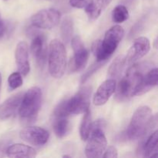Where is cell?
I'll list each match as a JSON object with an SVG mask.
<instances>
[{"mask_svg":"<svg viewBox=\"0 0 158 158\" xmlns=\"http://www.w3.org/2000/svg\"><path fill=\"white\" fill-rule=\"evenodd\" d=\"M156 123L157 116L153 117L151 108L148 106H140L133 114L131 123L126 131L127 137L131 140L140 138L144 140L148 134L152 133Z\"/></svg>","mask_w":158,"mask_h":158,"instance_id":"1","label":"cell"},{"mask_svg":"<svg viewBox=\"0 0 158 158\" xmlns=\"http://www.w3.org/2000/svg\"><path fill=\"white\" fill-rule=\"evenodd\" d=\"M151 64L139 63L133 65L127 72L124 77L120 80L117 88L116 87V100L125 101L134 97V93L141 82L143 75L151 68Z\"/></svg>","mask_w":158,"mask_h":158,"instance_id":"2","label":"cell"},{"mask_svg":"<svg viewBox=\"0 0 158 158\" xmlns=\"http://www.w3.org/2000/svg\"><path fill=\"white\" fill-rule=\"evenodd\" d=\"M124 35V29L116 25L106 32L103 40H97L92 45V52L97 62H106L118 47Z\"/></svg>","mask_w":158,"mask_h":158,"instance_id":"3","label":"cell"},{"mask_svg":"<svg viewBox=\"0 0 158 158\" xmlns=\"http://www.w3.org/2000/svg\"><path fill=\"white\" fill-rule=\"evenodd\" d=\"M49 72L53 78L60 79L66 68V52L64 44L59 40L50 42L48 55Z\"/></svg>","mask_w":158,"mask_h":158,"instance_id":"4","label":"cell"},{"mask_svg":"<svg viewBox=\"0 0 158 158\" xmlns=\"http://www.w3.org/2000/svg\"><path fill=\"white\" fill-rule=\"evenodd\" d=\"M42 104V90L37 86H33L23 94L19 113L23 120H33L38 115Z\"/></svg>","mask_w":158,"mask_h":158,"instance_id":"5","label":"cell"},{"mask_svg":"<svg viewBox=\"0 0 158 158\" xmlns=\"http://www.w3.org/2000/svg\"><path fill=\"white\" fill-rule=\"evenodd\" d=\"M91 88L84 86L81 88L71 98L63 101V107L66 115H77L84 114L89 109Z\"/></svg>","mask_w":158,"mask_h":158,"instance_id":"6","label":"cell"},{"mask_svg":"<svg viewBox=\"0 0 158 158\" xmlns=\"http://www.w3.org/2000/svg\"><path fill=\"white\" fill-rule=\"evenodd\" d=\"M87 140V143L85 148L86 157L89 158L102 157L107 146V140L103 129L93 127Z\"/></svg>","mask_w":158,"mask_h":158,"instance_id":"7","label":"cell"},{"mask_svg":"<svg viewBox=\"0 0 158 158\" xmlns=\"http://www.w3.org/2000/svg\"><path fill=\"white\" fill-rule=\"evenodd\" d=\"M71 45L74 55L69 63V70L70 72H80L84 69L87 64L89 52L78 35L71 40Z\"/></svg>","mask_w":158,"mask_h":158,"instance_id":"8","label":"cell"},{"mask_svg":"<svg viewBox=\"0 0 158 158\" xmlns=\"http://www.w3.org/2000/svg\"><path fill=\"white\" fill-rule=\"evenodd\" d=\"M60 16V12L55 9H42L31 17V23L35 28L50 29L58 25Z\"/></svg>","mask_w":158,"mask_h":158,"instance_id":"9","label":"cell"},{"mask_svg":"<svg viewBox=\"0 0 158 158\" xmlns=\"http://www.w3.org/2000/svg\"><path fill=\"white\" fill-rule=\"evenodd\" d=\"M20 137L34 146H43L47 143L49 134L44 128L40 127H28L20 131Z\"/></svg>","mask_w":158,"mask_h":158,"instance_id":"10","label":"cell"},{"mask_svg":"<svg viewBox=\"0 0 158 158\" xmlns=\"http://www.w3.org/2000/svg\"><path fill=\"white\" fill-rule=\"evenodd\" d=\"M150 49L151 43L147 37L140 36L136 39L125 57L126 63H135L145 56L149 52Z\"/></svg>","mask_w":158,"mask_h":158,"instance_id":"11","label":"cell"},{"mask_svg":"<svg viewBox=\"0 0 158 158\" xmlns=\"http://www.w3.org/2000/svg\"><path fill=\"white\" fill-rule=\"evenodd\" d=\"M31 52L38 66L43 67L46 63L48 49L45 37L43 35L39 34L34 36L31 43Z\"/></svg>","mask_w":158,"mask_h":158,"instance_id":"12","label":"cell"},{"mask_svg":"<svg viewBox=\"0 0 158 158\" xmlns=\"http://www.w3.org/2000/svg\"><path fill=\"white\" fill-rule=\"evenodd\" d=\"M15 59L19 72L22 76L27 75L30 71V65L29 61V47L26 42L21 41L17 44Z\"/></svg>","mask_w":158,"mask_h":158,"instance_id":"13","label":"cell"},{"mask_svg":"<svg viewBox=\"0 0 158 158\" xmlns=\"http://www.w3.org/2000/svg\"><path fill=\"white\" fill-rule=\"evenodd\" d=\"M117 83L113 79H107L100 84L94 97V103L96 106L104 105L111 96L115 93Z\"/></svg>","mask_w":158,"mask_h":158,"instance_id":"14","label":"cell"},{"mask_svg":"<svg viewBox=\"0 0 158 158\" xmlns=\"http://www.w3.org/2000/svg\"><path fill=\"white\" fill-rule=\"evenodd\" d=\"M23 94V93H18L9 97L0 105V120H7L16 113L19 108Z\"/></svg>","mask_w":158,"mask_h":158,"instance_id":"15","label":"cell"},{"mask_svg":"<svg viewBox=\"0 0 158 158\" xmlns=\"http://www.w3.org/2000/svg\"><path fill=\"white\" fill-rule=\"evenodd\" d=\"M158 131L151 133L139 145V153L144 157H157L158 155Z\"/></svg>","mask_w":158,"mask_h":158,"instance_id":"16","label":"cell"},{"mask_svg":"<svg viewBox=\"0 0 158 158\" xmlns=\"http://www.w3.org/2000/svg\"><path fill=\"white\" fill-rule=\"evenodd\" d=\"M157 68H151L143 75L141 82L135 89L133 96H140L148 92L157 85Z\"/></svg>","mask_w":158,"mask_h":158,"instance_id":"17","label":"cell"},{"mask_svg":"<svg viewBox=\"0 0 158 158\" xmlns=\"http://www.w3.org/2000/svg\"><path fill=\"white\" fill-rule=\"evenodd\" d=\"M112 0H90L85 9L89 21H95L109 6Z\"/></svg>","mask_w":158,"mask_h":158,"instance_id":"18","label":"cell"},{"mask_svg":"<svg viewBox=\"0 0 158 158\" xmlns=\"http://www.w3.org/2000/svg\"><path fill=\"white\" fill-rule=\"evenodd\" d=\"M6 154L10 157H35L36 151L34 148L23 143H15L8 148Z\"/></svg>","mask_w":158,"mask_h":158,"instance_id":"19","label":"cell"},{"mask_svg":"<svg viewBox=\"0 0 158 158\" xmlns=\"http://www.w3.org/2000/svg\"><path fill=\"white\" fill-rule=\"evenodd\" d=\"M52 127L55 134L59 138H63L69 131V122L67 117L53 118Z\"/></svg>","mask_w":158,"mask_h":158,"instance_id":"20","label":"cell"},{"mask_svg":"<svg viewBox=\"0 0 158 158\" xmlns=\"http://www.w3.org/2000/svg\"><path fill=\"white\" fill-rule=\"evenodd\" d=\"M126 64V60L123 56H119L111 63L108 69V76L110 79L115 80L121 75V73Z\"/></svg>","mask_w":158,"mask_h":158,"instance_id":"21","label":"cell"},{"mask_svg":"<svg viewBox=\"0 0 158 158\" xmlns=\"http://www.w3.org/2000/svg\"><path fill=\"white\" fill-rule=\"evenodd\" d=\"M83 120H82L80 128V137L82 140H87L91 131H92V117H91V112L89 109L84 113Z\"/></svg>","mask_w":158,"mask_h":158,"instance_id":"22","label":"cell"},{"mask_svg":"<svg viewBox=\"0 0 158 158\" xmlns=\"http://www.w3.org/2000/svg\"><path fill=\"white\" fill-rule=\"evenodd\" d=\"M60 33L63 41L66 43L71 41L73 33V19L69 16L64 18L60 26Z\"/></svg>","mask_w":158,"mask_h":158,"instance_id":"23","label":"cell"},{"mask_svg":"<svg viewBox=\"0 0 158 158\" xmlns=\"http://www.w3.org/2000/svg\"><path fill=\"white\" fill-rule=\"evenodd\" d=\"M130 14L127 8L123 5H118L112 12V19L116 23H121L129 19Z\"/></svg>","mask_w":158,"mask_h":158,"instance_id":"24","label":"cell"},{"mask_svg":"<svg viewBox=\"0 0 158 158\" xmlns=\"http://www.w3.org/2000/svg\"><path fill=\"white\" fill-rule=\"evenodd\" d=\"M23 80L19 72H15L11 74L8 78V83L10 89H15L20 87L23 85Z\"/></svg>","mask_w":158,"mask_h":158,"instance_id":"25","label":"cell"},{"mask_svg":"<svg viewBox=\"0 0 158 158\" xmlns=\"http://www.w3.org/2000/svg\"><path fill=\"white\" fill-rule=\"evenodd\" d=\"M105 63H106V62H97V63H96L95 64H94L93 66H91V67L88 69L87 72H86V73L83 76V77H82V83H85V82H86V80H87L88 79H89V77H90L94 73L97 72V71L98 70V69H100V68L101 67L103 64H105Z\"/></svg>","mask_w":158,"mask_h":158,"instance_id":"26","label":"cell"},{"mask_svg":"<svg viewBox=\"0 0 158 158\" xmlns=\"http://www.w3.org/2000/svg\"><path fill=\"white\" fill-rule=\"evenodd\" d=\"M90 0H69V4L72 7L77 9H84L89 4Z\"/></svg>","mask_w":158,"mask_h":158,"instance_id":"27","label":"cell"},{"mask_svg":"<svg viewBox=\"0 0 158 158\" xmlns=\"http://www.w3.org/2000/svg\"><path fill=\"white\" fill-rule=\"evenodd\" d=\"M103 158L118 157V152H117V149L114 146H109V148H108L107 149L105 150L104 154L103 155Z\"/></svg>","mask_w":158,"mask_h":158,"instance_id":"28","label":"cell"},{"mask_svg":"<svg viewBox=\"0 0 158 158\" xmlns=\"http://www.w3.org/2000/svg\"><path fill=\"white\" fill-rule=\"evenodd\" d=\"M7 29V26H6L5 22L2 19L1 16H0V40L2 39L4 35H6Z\"/></svg>","mask_w":158,"mask_h":158,"instance_id":"29","label":"cell"},{"mask_svg":"<svg viewBox=\"0 0 158 158\" xmlns=\"http://www.w3.org/2000/svg\"><path fill=\"white\" fill-rule=\"evenodd\" d=\"M1 86H2V75L0 73V91H1Z\"/></svg>","mask_w":158,"mask_h":158,"instance_id":"30","label":"cell"},{"mask_svg":"<svg viewBox=\"0 0 158 158\" xmlns=\"http://www.w3.org/2000/svg\"><path fill=\"white\" fill-rule=\"evenodd\" d=\"M63 157H70V156H69V155H63Z\"/></svg>","mask_w":158,"mask_h":158,"instance_id":"31","label":"cell"},{"mask_svg":"<svg viewBox=\"0 0 158 158\" xmlns=\"http://www.w3.org/2000/svg\"><path fill=\"white\" fill-rule=\"evenodd\" d=\"M47 1H51V2H53V1H56V0H47Z\"/></svg>","mask_w":158,"mask_h":158,"instance_id":"32","label":"cell"}]
</instances>
